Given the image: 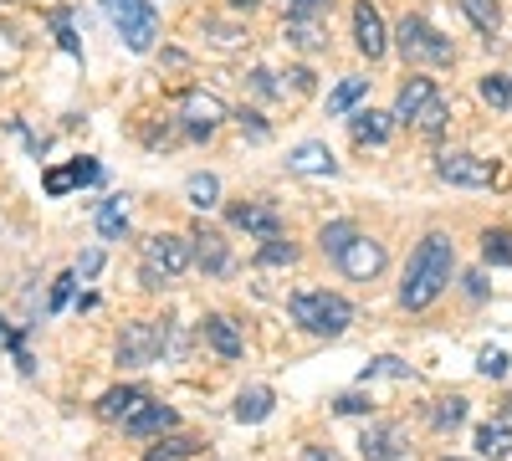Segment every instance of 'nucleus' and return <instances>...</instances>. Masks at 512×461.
Here are the masks:
<instances>
[{
  "label": "nucleus",
  "instance_id": "obj_1",
  "mask_svg": "<svg viewBox=\"0 0 512 461\" xmlns=\"http://www.w3.org/2000/svg\"><path fill=\"white\" fill-rule=\"evenodd\" d=\"M451 272H456V246H451V236L431 231V236H425V241L415 246V257H410V267H405V282H400V303H405L410 313L431 308V303L441 298V292H446Z\"/></svg>",
  "mask_w": 512,
  "mask_h": 461
},
{
  "label": "nucleus",
  "instance_id": "obj_2",
  "mask_svg": "<svg viewBox=\"0 0 512 461\" xmlns=\"http://www.w3.org/2000/svg\"><path fill=\"white\" fill-rule=\"evenodd\" d=\"M292 323H303L308 333H318V339H338V333L354 323V308L338 298V292H297Z\"/></svg>",
  "mask_w": 512,
  "mask_h": 461
},
{
  "label": "nucleus",
  "instance_id": "obj_3",
  "mask_svg": "<svg viewBox=\"0 0 512 461\" xmlns=\"http://www.w3.org/2000/svg\"><path fill=\"white\" fill-rule=\"evenodd\" d=\"M108 21L118 26V36L128 41V52H149L154 36H159V16L149 0H103Z\"/></svg>",
  "mask_w": 512,
  "mask_h": 461
},
{
  "label": "nucleus",
  "instance_id": "obj_4",
  "mask_svg": "<svg viewBox=\"0 0 512 461\" xmlns=\"http://www.w3.org/2000/svg\"><path fill=\"white\" fill-rule=\"evenodd\" d=\"M195 262V236H180V231H159L144 241V267L159 272V277H180L185 267Z\"/></svg>",
  "mask_w": 512,
  "mask_h": 461
},
{
  "label": "nucleus",
  "instance_id": "obj_5",
  "mask_svg": "<svg viewBox=\"0 0 512 461\" xmlns=\"http://www.w3.org/2000/svg\"><path fill=\"white\" fill-rule=\"evenodd\" d=\"M400 52L405 62H451V41L431 26V21H420V16H405L400 21Z\"/></svg>",
  "mask_w": 512,
  "mask_h": 461
},
{
  "label": "nucleus",
  "instance_id": "obj_6",
  "mask_svg": "<svg viewBox=\"0 0 512 461\" xmlns=\"http://www.w3.org/2000/svg\"><path fill=\"white\" fill-rule=\"evenodd\" d=\"M159 354H164V328L159 323H123V333H118V364L144 369Z\"/></svg>",
  "mask_w": 512,
  "mask_h": 461
},
{
  "label": "nucleus",
  "instance_id": "obj_7",
  "mask_svg": "<svg viewBox=\"0 0 512 461\" xmlns=\"http://www.w3.org/2000/svg\"><path fill=\"white\" fill-rule=\"evenodd\" d=\"M436 175L446 185H466V190H482L497 180V164L492 159H477V154H441L436 159Z\"/></svg>",
  "mask_w": 512,
  "mask_h": 461
},
{
  "label": "nucleus",
  "instance_id": "obj_8",
  "mask_svg": "<svg viewBox=\"0 0 512 461\" xmlns=\"http://www.w3.org/2000/svg\"><path fill=\"white\" fill-rule=\"evenodd\" d=\"M338 267H344L354 282H369V277H379V272H384V246H379V241H369V236H354V241H349V251L338 257Z\"/></svg>",
  "mask_w": 512,
  "mask_h": 461
},
{
  "label": "nucleus",
  "instance_id": "obj_9",
  "mask_svg": "<svg viewBox=\"0 0 512 461\" xmlns=\"http://www.w3.org/2000/svg\"><path fill=\"white\" fill-rule=\"evenodd\" d=\"M226 118V103L216 98V93H190L185 98V129L195 134V139H210V129Z\"/></svg>",
  "mask_w": 512,
  "mask_h": 461
},
{
  "label": "nucleus",
  "instance_id": "obj_10",
  "mask_svg": "<svg viewBox=\"0 0 512 461\" xmlns=\"http://www.w3.org/2000/svg\"><path fill=\"white\" fill-rule=\"evenodd\" d=\"M354 41H359V52L369 62L384 57V16L369 6V0H359V6H354Z\"/></svg>",
  "mask_w": 512,
  "mask_h": 461
},
{
  "label": "nucleus",
  "instance_id": "obj_11",
  "mask_svg": "<svg viewBox=\"0 0 512 461\" xmlns=\"http://www.w3.org/2000/svg\"><path fill=\"white\" fill-rule=\"evenodd\" d=\"M231 226H241V231H251V236L272 241V236L282 231V216L272 211V205H262V200H246V205H236V211H231Z\"/></svg>",
  "mask_w": 512,
  "mask_h": 461
},
{
  "label": "nucleus",
  "instance_id": "obj_12",
  "mask_svg": "<svg viewBox=\"0 0 512 461\" xmlns=\"http://www.w3.org/2000/svg\"><path fill=\"white\" fill-rule=\"evenodd\" d=\"M431 103H436V82H431V77H410L405 88H400V98H395V118H400V123H415Z\"/></svg>",
  "mask_w": 512,
  "mask_h": 461
},
{
  "label": "nucleus",
  "instance_id": "obj_13",
  "mask_svg": "<svg viewBox=\"0 0 512 461\" xmlns=\"http://www.w3.org/2000/svg\"><path fill=\"white\" fill-rule=\"evenodd\" d=\"M200 333H205V344L216 349L221 359H241V328H236L231 318H221V313H210V318L200 323Z\"/></svg>",
  "mask_w": 512,
  "mask_h": 461
},
{
  "label": "nucleus",
  "instance_id": "obj_14",
  "mask_svg": "<svg viewBox=\"0 0 512 461\" xmlns=\"http://www.w3.org/2000/svg\"><path fill=\"white\" fill-rule=\"evenodd\" d=\"M287 170H292V175H333L338 159L328 154V144H297V149L287 154Z\"/></svg>",
  "mask_w": 512,
  "mask_h": 461
},
{
  "label": "nucleus",
  "instance_id": "obj_15",
  "mask_svg": "<svg viewBox=\"0 0 512 461\" xmlns=\"http://www.w3.org/2000/svg\"><path fill=\"white\" fill-rule=\"evenodd\" d=\"M195 257H200V267L210 272V277H226L231 272V251H226V241L216 236V231H195Z\"/></svg>",
  "mask_w": 512,
  "mask_h": 461
},
{
  "label": "nucleus",
  "instance_id": "obj_16",
  "mask_svg": "<svg viewBox=\"0 0 512 461\" xmlns=\"http://www.w3.org/2000/svg\"><path fill=\"white\" fill-rule=\"evenodd\" d=\"M272 405H277V395L267 385H251V390L236 395V410L231 415H236L241 426H256V421H267V415H272Z\"/></svg>",
  "mask_w": 512,
  "mask_h": 461
},
{
  "label": "nucleus",
  "instance_id": "obj_17",
  "mask_svg": "<svg viewBox=\"0 0 512 461\" xmlns=\"http://www.w3.org/2000/svg\"><path fill=\"white\" fill-rule=\"evenodd\" d=\"M144 400H149L144 390H108V395L98 400V415H103V421H134Z\"/></svg>",
  "mask_w": 512,
  "mask_h": 461
},
{
  "label": "nucleus",
  "instance_id": "obj_18",
  "mask_svg": "<svg viewBox=\"0 0 512 461\" xmlns=\"http://www.w3.org/2000/svg\"><path fill=\"white\" fill-rule=\"evenodd\" d=\"M359 451H364V461H400V431H390V426H369L364 441H359Z\"/></svg>",
  "mask_w": 512,
  "mask_h": 461
},
{
  "label": "nucleus",
  "instance_id": "obj_19",
  "mask_svg": "<svg viewBox=\"0 0 512 461\" xmlns=\"http://www.w3.org/2000/svg\"><path fill=\"white\" fill-rule=\"evenodd\" d=\"M169 426H175V410H169V405H154V400L139 405L134 421H123V431H134V436H154V431H169Z\"/></svg>",
  "mask_w": 512,
  "mask_h": 461
},
{
  "label": "nucleus",
  "instance_id": "obj_20",
  "mask_svg": "<svg viewBox=\"0 0 512 461\" xmlns=\"http://www.w3.org/2000/svg\"><path fill=\"white\" fill-rule=\"evenodd\" d=\"M349 129H354V139H359V144H384V139H390V113L364 108V113H354V118H349Z\"/></svg>",
  "mask_w": 512,
  "mask_h": 461
},
{
  "label": "nucleus",
  "instance_id": "obj_21",
  "mask_svg": "<svg viewBox=\"0 0 512 461\" xmlns=\"http://www.w3.org/2000/svg\"><path fill=\"white\" fill-rule=\"evenodd\" d=\"M477 451H482L487 461H502V456H512V426H502V421H487V426L477 431Z\"/></svg>",
  "mask_w": 512,
  "mask_h": 461
},
{
  "label": "nucleus",
  "instance_id": "obj_22",
  "mask_svg": "<svg viewBox=\"0 0 512 461\" xmlns=\"http://www.w3.org/2000/svg\"><path fill=\"white\" fill-rule=\"evenodd\" d=\"M461 11H466V21H472L482 36H497V26H502V6H497V0H461Z\"/></svg>",
  "mask_w": 512,
  "mask_h": 461
},
{
  "label": "nucleus",
  "instance_id": "obj_23",
  "mask_svg": "<svg viewBox=\"0 0 512 461\" xmlns=\"http://www.w3.org/2000/svg\"><path fill=\"white\" fill-rule=\"evenodd\" d=\"M123 231H128V200H123V195H113V200H103V211H98V236L118 241Z\"/></svg>",
  "mask_w": 512,
  "mask_h": 461
},
{
  "label": "nucleus",
  "instance_id": "obj_24",
  "mask_svg": "<svg viewBox=\"0 0 512 461\" xmlns=\"http://www.w3.org/2000/svg\"><path fill=\"white\" fill-rule=\"evenodd\" d=\"M364 93H369V77H344V82L328 93V113H349Z\"/></svg>",
  "mask_w": 512,
  "mask_h": 461
},
{
  "label": "nucleus",
  "instance_id": "obj_25",
  "mask_svg": "<svg viewBox=\"0 0 512 461\" xmlns=\"http://www.w3.org/2000/svg\"><path fill=\"white\" fill-rule=\"evenodd\" d=\"M185 195H190L195 211H210V205H216V195H221V180H216V175H190Z\"/></svg>",
  "mask_w": 512,
  "mask_h": 461
},
{
  "label": "nucleus",
  "instance_id": "obj_26",
  "mask_svg": "<svg viewBox=\"0 0 512 461\" xmlns=\"http://www.w3.org/2000/svg\"><path fill=\"white\" fill-rule=\"evenodd\" d=\"M482 257L492 267H512V231H487L482 236Z\"/></svg>",
  "mask_w": 512,
  "mask_h": 461
},
{
  "label": "nucleus",
  "instance_id": "obj_27",
  "mask_svg": "<svg viewBox=\"0 0 512 461\" xmlns=\"http://www.w3.org/2000/svg\"><path fill=\"white\" fill-rule=\"evenodd\" d=\"M354 236H359V231H354L349 221H333V226H323V236H318V241H323V251H328V257L338 262V257L349 251V241H354Z\"/></svg>",
  "mask_w": 512,
  "mask_h": 461
},
{
  "label": "nucleus",
  "instance_id": "obj_28",
  "mask_svg": "<svg viewBox=\"0 0 512 461\" xmlns=\"http://www.w3.org/2000/svg\"><path fill=\"white\" fill-rule=\"evenodd\" d=\"M256 262H262V267H292V262H297V246H292V241H282V236H272V241H262Z\"/></svg>",
  "mask_w": 512,
  "mask_h": 461
},
{
  "label": "nucleus",
  "instance_id": "obj_29",
  "mask_svg": "<svg viewBox=\"0 0 512 461\" xmlns=\"http://www.w3.org/2000/svg\"><path fill=\"white\" fill-rule=\"evenodd\" d=\"M431 421H436V431H451V426H461V421H466V400H461V395H446V400H436Z\"/></svg>",
  "mask_w": 512,
  "mask_h": 461
},
{
  "label": "nucleus",
  "instance_id": "obj_30",
  "mask_svg": "<svg viewBox=\"0 0 512 461\" xmlns=\"http://www.w3.org/2000/svg\"><path fill=\"white\" fill-rule=\"evenodd\" d=\"M482 103H492V108H512V77L487 72V77H482Z\"/></svg>",
  "mask_w": 512,
  "mask_h": 461
},
{
  "label": "nucleus",
  "instance_id": "obj_31",
  "mask_svg": "<svg viewBox=\"0 0 512 461\" xmlns=\"http://www.w3.org/2000/svg\"><path fill=\"white\" fill-rule=\"evenodd\" d=\"M200 456V441H159L144 461H195Z\"/></svg>",
  "mask_w": 512,
  "mask_h": 461
},
{
  "label": "nucleus",
  "instance_id": "obj_32",
  "mask_svg": "<svg viewBox=\"0 0 512 461\" xmlns=\"http://www.w3.org/2000/svg\"><path fill=\"white\" fill-rule=\"evenodd\" d=\"M47 21H52V31H57V41H62V52L82 57V41H77V31H72V11H62V6H57Z\"/></svg>",
  "mask_w": 512,
  "mask_h": 461
},
{
  "label": "nucleus",
  "instance_id": "obj_33",
  "mask_svg": "<svg viewBox=\"0 0 512 461\" xmlns=\"http://www.w3.org/2000/svg\"><path fill=\"white\" fill-rule=\"evenodd\" d=\"M292 47H303V52H318L323 47V31L318 26H308V21H287V31H282Z\"/></svg>",
  "mask_w": 512,
  "mask_h": 461
},
{
  "label": "nucleus",
  "instance_id": "obj_34",
  "mask_svg": "<svg viewBox=\"0 0 512 461\" xmlns=\"http://www.w3.org/2000/svg\"><path fill=\"white\" fill-rule=\"evenodd\" d=\"M374 374H390V380H410V364H400V359H390V354H379V359H369V369H364V385L374 380Z\"/></svg>",
  "mask_w": 512,
  "mask_h": 461
},
{
  "label": "nucleus",
  "instance_id": "obj_35",
  "mask_svg": "<svg viewBox=\"0 0 512 461\" xmlns=\"http://www.w3.org/2000/svg\"><path fill=\"white\" fill-rule=\"evenodd\" d=\"M415 129H420V134H425V139H436V134H441V129H446V103H441V98H436V103H431V108H425V113H420V118H415Z\"/></svg>",
  "mask_w": 512,
  "mask_h": 461
},
{
  "label": "nucleus",
  "instance_id": "obj_36",
  "mask_svg": "<svg viewBox=\"0 0 512 461\" xmlns=\"http://www.w3.org/2000/svg\"><path fill=\"white\" fill-rule=\"evenodd\" d=\"M507 369H512V364H507L502 349H482V354H477V374H487V380H502Z\"/></svg>",
  "mask_w": 512,
  "mask_h": 461
},
{
  "label": "nucleus",
  "instance_id": "obj_37",
  "mask_svg": "<svg viewBox=\"0 0 512 461\" xmlns=\"http://www.w3.org/2000/svg\"><path fill=\"white\" fill-rule=\"evenodd\" d=\"M333 410H338V415H369V410H374V400H369V395H359V390H349V395H338V400H333Z\"/></svg>",
  "mask_w": 512,
  "mask_h": 461
},
{
  "label": "nucleus",
  "instance_id": "obj_38",
  "mask_svg": "<svg viewBox=\"0 0 512 461\" xmlns=\"http://www.w3.org/2000/svg\"><path fill=\"white\" fill-rule=\"evenodd\" d=\"M67 175H72V185H93V180L103 175V164H98V159H72Z\"/></svg>",
  "mask_w": 512,
  "mask_h": 461
},
{
  "label": "nucleus",
  "instance_id": "obj_39",
  "mask_svg": "<svg viewBox=\"0 0 512 461\" xmlns=\"http://www.w3.org/2000/svg\"><path fill=\"white\" fill-rule=\"evenodd\" d=\"M205 31H210V41H216V47H241V31H236V26H221V21H205Z\"/></svg>",
  "mask_w": 512,
  "mask_h": 461
},
{
  "label": "nucleus",
  "instance_id": "obj_40",
  "mask_svg": "<svg viewBox=\"0 0 512 461\" xmlns=\"http://www.w3.org/2000/svg\"><path fill=\"white\" fill-rule=\"evenodd\" d=\"M72 282H77V272H62V277L52 282V313H57V308H67V298H72Z\"/></svg>",
  "mask_w": 512,
  "mask_h": 461
},
{
  "label": "nucleus",
  "instance_id": "obj_41",
  "mask_svg": "<svg viewBox=\"0 0 512 461\" xmlns=\"http://www.w3.org/2000/svg\"><path fill=\"white\" fill-rule=\"evenodd\" d=\"M318 6H328V0H287V16H292V21H308Z\"/></svg>",
  "mask_w": 512,
  "mask_h": 461
},
{
  "label": "nucleus",
  "instance_id": "obj_42",
  "mask_svg": "<svg viewBox=\"0 0 512 461\" xmlns=\"http://www.w3.org/2000/svg\"><path fill=\"white\" fill-rule=\"evenodd\" d=\"M72 190V175L67 170H47V195H67Z\"/></svg>",
  "mask_w": 512,
  "mask_h": 461
},
{
  "label": "nucleus",
  "instance_id": "obj_43",
  "mask_svg": "<svg viewBox=\"0 0 512 461\" xmlns=\"http://www.w3.org/2000/svg\"><path fill=\"white\" fill-rule=\"evenodd\" d=\"M241 129H246L251 139H267V123H262V113H241Z\"/></svg>",
  "mask_w": 512,
  "mask_h": 461
},
{
  "label": "nucleus",
  "instance_id": "obj_44",
  "mask_svg": "<svg viewBox=\"0 0 512 461\" xmlns=\"http://www.w3.org/2000/svg\"><path fill=\"white\" fill-rule=\"evenodd\" d=\"M251 88H256V93H277V82H272L267 67H256V72H251Z\"/></svg>",
  "mask_w": 512,
  "mask_h": 461
},
{
  "label": "nucleus",
  "instance_id": "obj_45",
  "mask_svg": "<svg viewBox=\"0 0 512 461\" xmlns=\"http://www.w3.org/2000/svg\"><path fill=\"white\" fill-rule=\"evenodd\" d=\"M98 267H103V251H88V257L77 262V272H82V277H98Z\"/></svg>",
  "mask_w": 512,
  "mask_h": 461
},
{
  "label": "nucleus",
  "instance_id": "obj_46",
  "mask_svg": "<svg viewBox=\"0 0 512 461\" xmlns=\"http://www.w3.org/2000/svg\"><path fill=\"white\" fill-rule=\"evenodd\" d=\"M287 77H292V88H297V93H308V88H313V72H308V67H292Z\"/></svg>",
  "mask_w": 512,
  "mask_h": 461
},
{
  "label": "nucleus",
  "instance_id": "obj_47",
  "mask_svg": "<svg viewBox=\"0 0 512 461\" xmlns=\"http://www.w3.org/2000/svg\"><path fill=\"white\" fill-rule=\"evenodd\" d=\"M466 292H472V298H487V277L472 272V277H466Z\"/></svg>",
  "mask_w": 512,
  "mask_h": 461
},
{
  "label": "nucleus",
  "instance_id": "obj_48",
  "mask_svg": "<svg viewBox=\"0 0 512 461\" xmlns=\"http://www.w3.org/2000/svg\"><path fill=\"white\" fill-rule=\"evenodd\" d=\"M0 349H11V354L21 349V339H16V333H11V328H6V318H0Z\"/></svg>",
  "mask_w": 512,
  "mask_h": 461
},
{
  "label": "nucleus",
  "instance_id": "obj_49",
  "mask_svg": "<svg viewBox=\"0 0 512 461\" xmlns=\"http://www.w3.org/2000/svg\"><path fill=\"white\" fill-rule=\"evenodd\" d=\"M303 461H338V456L323 451V446H303Z\"/></svg>",
  "mask_w": 512,
  "mask_h": 461
},
{
  "label": "nucleus",
  "instance_id": "obj_50",
  "mask_svg": "<svg viewBox=\"0 0 512 461\" xmlns=\"http://www.w3.org/2000/svg\"><path fill=\"white\" fill-rule=\"evenodd\" d=\"M231 6H236V11H251V6H256V0H231Z\"/></svg>",
  "mask_w": 512,
  "mask_h": 461
},
{
  "label": "nucleus",
  "instance_id": "obj_51",
  "mask_svg": "<svg viewBox=\"0 0 512 461\" xmlns=\"http://www.w3.org/2000/svg\"><path fill=\"white\" fill-rule=\"evenodd\" d=\"M507 405H512V400H507Z\"/></svg>",
  "mask_w": 512,
  "mask_h": 461
},
{
  "label": "nucleus",
  "instance_id": "obj_52",
  "mask_svg": "<svg viewBox=\"0 0 512 461\" xmlns=\"http://www.w3.org/2000/svg\"><path fill=\"white\" fill-rule=\"evenodd\" d=\"M446 461H451V456H446Z\"/></svg>",
  "mask_w": 512,
  "mask_h": 461
}]
</instances>
